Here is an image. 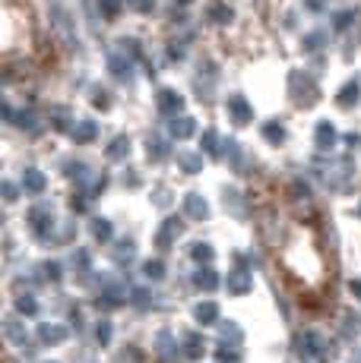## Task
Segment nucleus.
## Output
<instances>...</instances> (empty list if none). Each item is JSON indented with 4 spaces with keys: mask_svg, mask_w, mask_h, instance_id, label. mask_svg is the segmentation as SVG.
Instances as JSON below:
<instances>
[{
    "mask_svg": "<svg viewBox=\"0 0 361 363\" xmlns=\"http://www.w3.org/2000/svg\"><path fill=\"white\" fill-rule=\"evenodd\" d=\"M6 338L13 341V345H19V347H26V341H29V335L23 332V325L16 323V319H6Z\"/></svg>",
    "mask_w": 361,
    "mask_h": 363,
    "instance_id": "obj_19",
    "label": "nucleus"
},
{
    "mask_svg": "<svg viewBox=\"0 0 361 363\" xmlns=\"http://www.w3.org/2000/svg\"><path fill=\"white\" fill-rule=\"evenodd\" d=\"M193 130H197V123H193V117H187V114L171 117V121H168V133H171L175 139H190Z\"/></svg>",
    "mask_w": 361,
    "mask_h": 363,
    "instance_id": "obj_8",
    "label": "nucleus"
},
{
    "mask_svg": "<svg viewBox=\"0 0 361 363\" xmlns=\"http://www.w3.org/2000/svg\"><path fill=\"white\" fill-rule=\"evenodd\" d=\"M38 338L45 341V345H60V341L67 338V329H64V325L45 323V325H38Z\"/></svg>",
    "mask_w": 361,
    "mask_h": 363,
    "instance_id": "obj_12",
    "label": "nucleus"
},
{
    "mask_svg": "<svg viewBox=\"0 0 361 363\" xmlns=\"http://www.w3.org/2000/svg\"><path fill=\"white\" fill-rule=\"evenodd\" d=\"M143 275L152 278V281H158V278H165V265L158 262V259H149V262L143 265Z\"/></svg>",
    "mask_w": 361,
    "mask_h": 363,
    "instance_id": "obj_26",
    "label": "nucleus"
},
{
    "mask_svg": "<svg viewBox=\"0 0 361 363\" xmlns=\"http://www.w3.org/2000/svg\"><path fill=\"white\" fill-rule=\"evenodd\" d=\"M45 272H48V278H51V281H58V278H60V265L58 262H48Z\"/></svg>",
    "mask_w": 361,
    "mask_h": 363,
    "instance_id": "obj_35",
    "label": "nucleus"
},
{
    "mask_svg": "<svg viewBox=\"0 0 361 363\" xmlns=\"http://www.w3.org/2000/svg\"><path fill=\"white\" fill-rule=\"evenodd\" d=\"M190 256H193V259H197V262H212V256H216V253H212V247H210V243H193Z\"/></svg>",
    "mask_w": 361,
    "mask_h": 363,
    "instance_id": "obj_25",
    "label": "nucleus"
},
{
    "mask_svg": "<svg viewBox=\"0 0 361 363\" xmlns=\"http://www.w3.org/2000/svg\"><path fill=\"white\" fill-rule=\"evenodd\" d=\"M228 338H232L235 345L241 341V332H238V325H235V323H225V325H222V341H228Z\"/></svg>",
    "mask_w": 361,
    "mask_h": 363,
    "instance_id": "obj_30",
    "label": "nucleus"
},
{
    "mask_svg": "<svg viewBox=\"0 0 361 363\" xmlns=\"http://www.w3.org/2000/svg\"><path fill=\"white\" fill-rule=\"evenodd\" d=\"M193 316H197V323L203 325H212L219 319V306L212 303V300H203V303H197V310H193Z\"/></svg>",
    "mask_w": 361,
    "mask_h": 363,
    "instance_id": "obj_14",
    "label": "nucleus"
},
{
    "mask_svg": "<svg viewBox=\"0 0 361 363\" xmlns=\"http://www.w3.org/2000/svg\"><path fill=\"white\" fill-rule=\"evenodd\" d=\"M127 6H130V10H136V13H152L156 0H127Z\"/></svg>",
    "mask_w": 361,
    "mask_h": 363,
    "instance_id": "obj_31",
    "label": "nucleus"
},
{
    "mask_svg": "<svg viewBox=\"0 0 361 363\" xmlns=\"http://www.w3.org/2000/svg\"><path fill=\"white\" fill-rule=\"evenodd\" d=\"M146 152H149L152 162H162V158L168 155V143H165V139H158V136H152L149 139V149H146Z\"/></svg>",
    "mask_w": 361,
    "mask_h": 363,
    "instance_id": "obj_20",
    "label": "nucleus"
},
{
    "mask_svg": "<svg viewBox=\"0 0 361 363\" xmlns=\"http://www.w3.org/2000/svg\"><path fill=\"white\" fill-rule=\"evenodd\" d=\"M355 363H361V351H358V354H355Z\"/></svg>",
    "mask_w": 361,
    "mask_h": 363,
    "instance_id": "obj_40",
    "label": "nucleus"
},
{
    "mask_svg": "<svg viewBox=\"0 0 361 363\" xmlns=\"http://www.w3.org/2000/svg\"><path fill=\"white\" fill-rule=\"evenodd\" d=\"M193 281H197V288H203V291H216L219 288V275L212 269H200L197 275H193Z\"/></svg>",
    "mask_w": 361,
    "mask_h": 363,
    "instance_id": "obj_17",
    "label": "nucleus"
},
{
    "mask_svg": "<svg viewBox=\"0 0 361 363\" xmlns=\"http://www.w3.org/2000/svg\"><path fill=\"white\" fill-rule=\"evenodd\" d=\"M314 143H317V149L320 152H330L333 145H336V127L333 123H317V133H314Z\"/></svg>",
    "mask_w": 361,
    "mask_h": 363,
    "instance_id": "obj_10",
    "label": "nucleus"
},
{
    "mask_svg": "<svg viewBox=\"0 0 361 363\" xmlns=\"http://www.w3.org/2000/svg\"><path fill=\"white\" fill-rule=\"evenodd\" d=\"M4 199L6 202H16V186H13L10 180H4Z\"/></svg>",
    "mask_w": 361,
    "mask_h": 363,
    "instance_id": "obj_34",
    "label": "nucleus"
},
{
    "mask_svg": "<svg viewBox=\"0 0 361 363\" xmlns=\"http://www.w3.org/2000/svg\"><path fill=\"white\" fill-rule=\"evenodd\" d=\"M263 136H266L269 143H276V145H279L282 139H286V130H282L279 123H266V127H263Z\"/></svg>",
    "mask_w": 361,
    "mask_h": 363,
    "instance_id": "obj_27",
    "label": "nucleus"
},
{
    "mask_svg": "<svg viewBox=\"0 0 361 363\" xmlns=\"http://www.w3.org/2000/svg\"><path fill=\"white\" fill-rule=\"evenodd\" d=\"M301 354H308V357H320V338L317 335H304L301 338Z\"/></svg>",
    "mask_w": 361,
    "mask_h": 363,
    "instance_id": "obj_21",
    "label": "nucleus"
},
{
    "mask_svg": "<svg viewBox=\"0 0 361 363\" xmlns=\"http://www.w3.org/2000/svg\"><path fill=\"white\" fill-rule=\"evenodd\" d=\"M225 288H228V294H235V297L247 294V291L254 288V278H251V272H244V269H235V272H228V281H225Z\"/></svg>",
    "mask_w": 361,
    "mask_h": 363,
    "instance_id": "obj_5",
    "label": "nucleus"
},
{
    "mask_svg": "<svg viewBox=\"0 0 361 363\" xmlns=\"http://www.w3.org/2000/svg\"><path fill=\"white\" fill-rule=\"evenodd\" d=\"M219 139H216V133L212 130H206L203 133V139H200V145H203V152H210V155H219Z\"/></svg>",
    "mask_w": 361,
    "mask_h": 363,
    "instance_id": "obj_28",
    "label": "nucleus"
},
{
    "mask_svg": "<svg viewBox=\"0 0 361 363\" xmlns=\"http://www.w3.org/2000/svg\"><path fill=\"white\" fill-rule=\"evenodd\" d=\"M180 231H184V221L175 218V215H171V218H165V225L158 228V234H156V247L158 250H168L171 243L180 237Z\"/></svg>",
    "mask_w": 361,
    "mask_h": 363,
    "instance_id": "obj_4",
    "label": "nucleus"
},
{
    "mask_svg": "<svg viewBox=\"0 0 361 363\" xmlns=\"http://www.w3.org/2000/svg\"><path fill=\"white\" fill-rule=\"evenodd\" d=\"M29 228H32V234L45 240V237L51 234V228H54L51 208H45V206H36V208H32V212H29Z\"/></svg>",
    "mask_w": 361,
    "mask_h": 363,
    "instance_id": "obj_3",
    "label": "nucleus"
},
{
    "mask_svg": "<svg viewBox=\"0 0 361 363\" xmlns=\"http://www.w3.org/2000/svg\"><path fill=\"white\" fill-rule=\"evenodd\" d=\"M70 136L76 139V145L92 143V139L99 136V127H95V121H76V127L70 130Z\"/></svg>",
    "mask_w": 361,
    "mask_h": 363,
    "instance_id": "obj_11",
    "label": "nucleus"
},
{
    "mask_svg": "<svg viewBox=\"0 0 361 363\" xmlns=\"http://www.w3.org/2000/svg\"><path fill=\"white\" fill-rule=\"evenodd\" d=\"M184 354H187L190 360H200V357H203V338H200L197 332L184 338Z\"/></svg>",
    "mask_w": 361,
    "mask_h": 363,
    "instance_id": "obj_18",
    "label": "nucleus"
},
{
    "mask_svg": "<svg viewBox=\"0 0 361 363\" xmlns=\"http://www.w3.org/2000/svg\"><path fill=\"white\" fill-rule=\"evenodd\" d=\"M16 310L23 313V316H36V313H38V303H36V297H32V294H23V297H16Z\"/></svg>",
    "mask_w": 361,
    "mask_h": 363,
    "instance_id": "obj_23",
    "label": "nucleus"
},
{
    "mask_svg": "<svg viewBox=\"0 0 361 363\" xmlns=\"http://www.w3.org/2000/svg\"><path fill=\"white\" fill-rule=\"evenodd\" d=\"M184 212L190 215L193 221H203L206 215H210V202L200 196V193H187L184 196Z\"/></svg>",
    "mask_w": 361,
    "mask_h": 363,
    "instance_id": "obj_6",
    "label": "nucleus"
},
{
    "mask_svg": "<svg viewBox=\"0 0 361 363\" xmlns=\"http://www.w3.org/2000/svg\"><path fill=\"white\" fill-rule=\"evenodd\" d=\"M19 123H23V127H29L32 133H38V123H36V117H32V114H23V117H19Z\"/></svg>",
    "mask_w": 361,
    "mask_h": 363,
    "instance_id": "obj_36",
    "label": "nucleus"
},
{
    "mask_svg": "<svg viewBox=\"0 0 361 363\" xmlns=\"http://www.w3.org/2000/svg\"><path fill=\"white\" fill-rule=\"evenodd\" d=\"M108 67L117 79H130V57H121V54H111L108 57Z\"/></svg>",
    "mask_w": 361,
    "mask_h": 363,
    "instance_id": "obj_16",
    "label": "nucleus"
},
{
    "mask_svg": "<svg viewBox=\"0 0 361 363\" xmlns=\"http://www.w3.org/2000/svg\"><path fill=\"white\" fill-rule=\"evenodd\" d=\"M210 16L216 19V23H228V19H232V10H228V6H212Z\"/></svg>",
    "mask_w": 361,
    "mask_h": 363,
    "instance_id": "obj_32",
    "label": "nucleus"
},
{
    "mask_svg": "<svg viewBox=\"0 0 361 363\" xmlns=\"http://www.w3.org/2000/svg\"><path fill=\"white\" fill-rule=\"evenodd\" d=\"M92 237L95 240H102V243L111 240V221L108 218H95L92 221Z\"/></svg>",
    "mask_w": 361,
    "mask_h": 363,
    "instance_id": "obj_22",
    "label": "nucleus"
},
{
    "mask_svg": "<svg viewBox=\"0 0 361 363\" xmlns=\"http://www.w3.org/2000/svg\"><path fill=\"white\" fill-rule=\"evenodd\" d=\"M289 92H291V99H295L298 108H314L317 99H320L317 82L311 79V76H304V73H291L289 76Z\"/></svg>",
    "mask_w": 361,
    "mask_h": 363,
    "instance_id": "obj_1",
    "label": "nucleus"
},
{
    "mask_svg": "<svg viewBox=\"0 0 361 363\" xmlns=\"http://www.w3.org/2000/svg\"><path fill=\"white\" fill-rule=\"evenodd\" d=\"M178 164L187 174H200L203 171V155H193V152H178Z\"/></svg>",
    "mask_w": 361,
    "mask_h": 363,
    "instance_id": "obj_15",
    "label": "nucleus"
},
{
    "mask_svg": "<svg viewBox=\"0 0 361 363\" xmlns=\"http://www.w3.org/2000/svg\"><path fill=\"white\" fill-rule=\"evenodd\" d=\"M156 101H158V111H162V114H171V117H178V111L184 108V99H180L175 89H162Z\"/></svg>",
    "mask_w": 361,
    "mask_h": 363,
    "instance_id": "obj_7",
    "label": "nucleus"
},
{
    "mask_svg": "<svg viewBox=\"0 0 361 363\" xmlns=\"http://www.w3.org/2000/svg\"><path fill=\"white\" fill-rule=\"evenodd\" d=\"M99 341H102V345H108V341H111V325L108 323L99 325Z\"/></svg>",
    "mask_w": 361,
    "mask_h": 363,
    "instance_id": "obj_37",
    "label": "nucleus"
},
{
    "mask_svg": "<svg viewBox=\"0 0 361 363\" xmlns=\"http://www.w3.org/2000/svg\"><path fill=\"white\" fill-rule=\"evenodd\" d=\"M219 360H238V351H235V347H228L225 341H222V347H219Z\"/></svg>",
    "mask_w": 361,
    "mask_h": 363,
    "instance_id": "obj_33",
    "label": "nucleus"
},
{
    "mask_svg": "<svg viewBox=\"0 0 361 363\" xmlns=\"http://www.w3.org/2000/svg\"><path fill=\"white\" fill-rule=\"evenodd\" d=\"M23 186H26V193H32V196H41V193H45V186H48V180H45V174H41V171H36V167H26Z\"/></svg>",
    "mask_w": 361,
    "mask_h": 363,
    "instance_id": "obj_9",
    "label": "nucleus"
},
{
    "mask_svg": "<svg viewBox=\"0 0 361 363\" xmlns=\"http://www.w3.org/2000/svg\"><path fill=\"white\" fill-rule=\"evenodd\" d=\"M358 99H361V86L355 79H349L343 89H339V99L336 101H339V108H352V104H358Z\"/></svg>",
    "mask_w": 361,
    "mask_h": 363,
    "instance_id": "obj_13",
    "label": "nucleus"
},
{
    "mask_svg": "<svg viewBox=\"0 0 361 363\" xmlns=\"http://www.w3.org/2000/svg\"><path fill=\"white\" fill-rule=\"evenodd\" d=\"M95 108H108V99H105V92H99V99H95Z\"/></svg>",
    "mask_w": 361,
    "mask_h": 363,
    "instance_id": "obj_38",
    "label": "nucleus"
},
{
    "mask_svg": "<svg viewBox=\"0 0 361 363\" xmlns=\"http://www.w3.org/2000/svg\"><path fill=\"white\" fill-rule=\"evenodd\" d=\"M127 152H130V139H127V136H114V143H111L108 155H111V158H124Z\"/></svg>",
    "mask_w": 361,
    "mask_h": 363,
    "instance_id": "obj_24",
    "label": "nucleus"
},
{
    "mask_svg": "<svg viewBox=\"0 0 361 363\" xmlns=\"http://www.w3.org/2000/svg\"><path fill=\"white\" fill-rule=\"evenodd\" d=\"M352 294H358V297H361V281H352Z\"/></svg>",
    "mask_w": 361,
    "mask_h": 363,
    "instance_id": "obj_39",
    "label": "nucleus"
},
{
    "mask_svg": "<svg viewBox=\"0 0 361 363\" xmlns=\"http://www.w3.org/2000/svg\"><path fill=\"white\" fill-rule=\"evenodd\" d=\"M228 121L235 123V127H247V123L254 121V108L247 104L244 95H228Z\"/></svg>",
    "mask_w": 361,
    "mask_h": 363,
    "instance_id": "obj_2",
    "label": "nucleus"
},
{
    "mask_svg": "<svg viewBox=\"0 0 361 363\" xmlns=\"http://www.w3.org/2000/svg\"><path fill=\"white\" fill-rule=\"evenodd\" d=\"M180 4H193V0H180Z\"/></svg>",
    "mask_w": 361,
    "mask_h": 363,
    "instance_id": "obj_41",
    "label": "nucleus"
},
{
    "mask_svg": "<svg viewBox=\"0 0 361 363\" xmlns=\"http://www.w3.org/2000/svg\"><path fill=\"white\" fill-rule=\"evenodd\" d=\"M99 6H102V13H105L108 19H114L117 13H121V6H124V0H99Z\"/></svg>",
    "mask_w": 361,
    "mask_h": 363,
    "instance_id": "obj_29",
    "label": "nucleus"
}]
</instances>
